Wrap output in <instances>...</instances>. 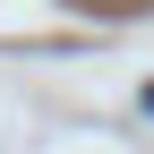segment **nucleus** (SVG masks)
I'll list each match as a JSON object with an SVG mask.
<instances>
[]
</instances>
